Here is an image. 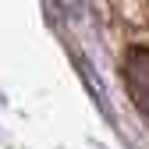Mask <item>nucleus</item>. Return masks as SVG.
I'll return each mask as SVG.
<instances>
[{
  "instance_id": "f257e3e1",
  "label": "nucleus",
  "mask_w": 149,
  "mask_h": 149,
  "mask_svg": "<svg viewBox=\"0 0 149 149\" xmlns=\"http://www.w3.org/2000/svg\"><path fill=\"white\" fill-rule=\"evenodd\" d=\"M124 85L132 92V103L149 114V50L146 46H132L124 57Z\"/></svg>"
}]
</instances>
